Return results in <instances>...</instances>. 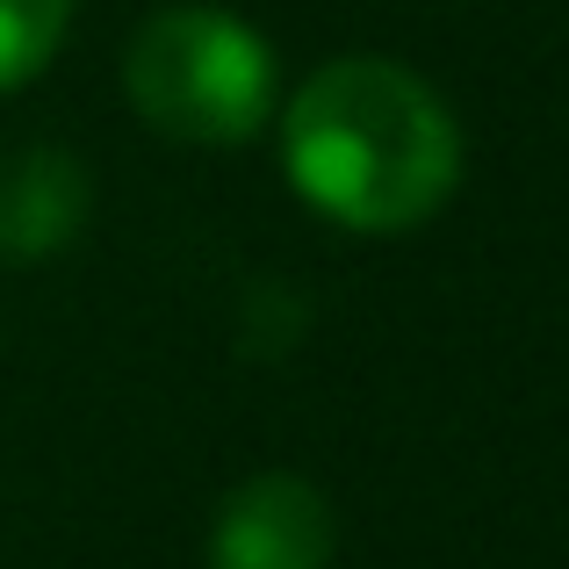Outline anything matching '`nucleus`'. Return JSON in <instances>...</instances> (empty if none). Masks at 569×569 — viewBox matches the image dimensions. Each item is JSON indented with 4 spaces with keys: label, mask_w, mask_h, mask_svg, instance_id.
<instances>
[{
    "label": "nucleus",
    "mask_w": 569,
    "mask_h": 569,
    "mask_svg": "<svg viewBox=\"0 0 569 569\" xmlns=\"http://www.w3.org/2000/svg\"><path fill=\"white\" fill-rule=\"evenodd\" d=\"M281 167L325 223L397 238L447 209L461 181V130L411 66L353 51L318 66L289 94Z\"/></svg>",
    "instance_id": "nucleus-1"
},
{
    "label": "nucleus",
    "mask_w": 569,
    "mask_h": 569,
    "mask_svg": "<svg viewBox=\"0 0 569 569\" xmlns=\"http://www.w3.org/2000/svg\"><path fill=\"white\" fill-rule=\"evenodd\" d=\"M87 167L66 144H14L0 152V267H29L66 252L87 231Z\"/></svg>",
    "instance_id": "nucleus-4"
},
{
    "label": "nucleus",
    "mask_w": 569,
    "mask_h": 569,
    "mask_svg": "<svg viewBox=\"0 0 569 569\" xmlns=\"http://www.w3.org/2000/svg\"><path fill=\"white\" fill-rule=\"evenodd\" d=\"M123 94L159 138L231 152L274 116V51L252 22L209 0H173L144 14L123 51Z\"/></svg>",
    "instance_id": "nucleus-2"
},
{
    "label": "nucleus",
    "mask_w": 569,
    "mask_h": 569,
    "mask_svg": "<svg viewBox=\"0 0 569 569\" xmlns=\"http://www.w3.org/2000/svg\"><path fill=\"white\" fill-rule=\"evenodd\" d=\"M339 519L296 469H260L209 519V569H332Z\"/></svg>",
    "instance_id": "nucleus-3"
},
{
    "label": "nucleus",
    "mask_w": 569,
    "mask_h": 569,
    "mask_svg": "<svg viewBox=\"0 0 569 569\" xmlns=\"http://www.w3.org/2000/svg\"><path fill=\"white\" fill-rule=\"evenodd\" d=\"M72 29V0H0V94L29 87L58 58Z\"/></svg>",
    "instance_id": "nucleus-5"
}]
</instances>
